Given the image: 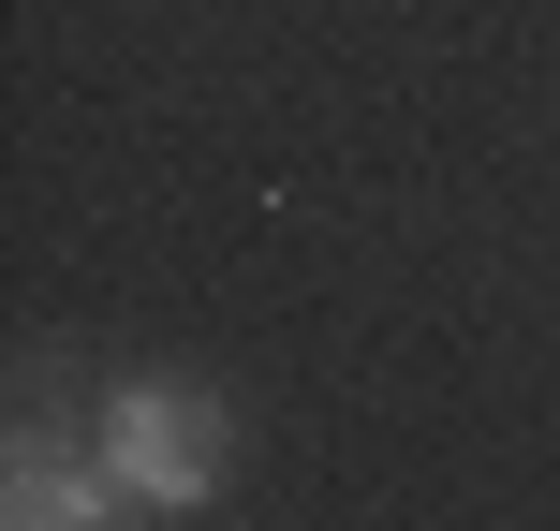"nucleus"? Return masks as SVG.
Returning <instances> with one entry per match:
<instances>
[{
	"instance_id": "f257e3e1",
	"label": "nucleus",
	"mask_w": 560,
	"mask_h": 531,
	"mask_svg": "<svg viewBox=\"0 0 560 531\" xmlns=\"http://www.w3.org/2000/svg\"><path fill=\"white\" fill-rule=\"evenodd\" d=\"M89 458H104L133 503H207V487H222V399L177 384V369H163V384H118Z\"/></svg>"
},
{
	"instance_id": "f03ea898",
	"label": "nucleus",
	"mask_w": 560,
	"mask_h": 531,
	"mask_svg": "<svg viewBox=\"0 0 560 531\" xmlns=\"http://www.w3.org/2000/svg\"><path fill=\"white\" fill-rule=\"evenodd\" d=\"M0 531H133V487L74 443H15V487H0Z\"/></svg>"
}]
</instances>
